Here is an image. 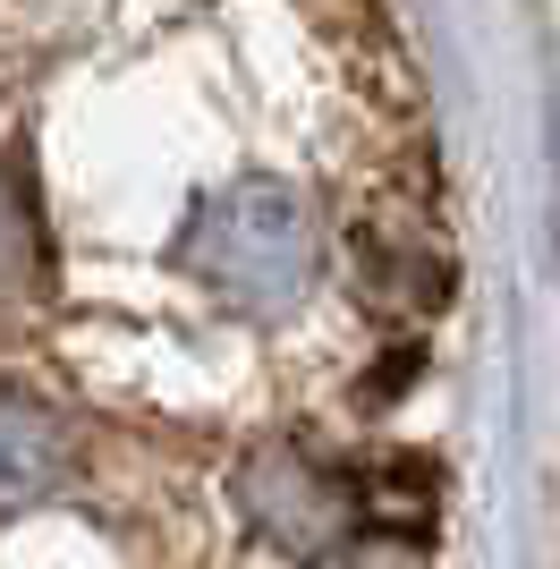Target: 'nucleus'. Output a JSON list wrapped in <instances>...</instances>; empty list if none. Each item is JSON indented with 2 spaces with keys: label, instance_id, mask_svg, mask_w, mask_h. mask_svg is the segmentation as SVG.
I'll return each mask as SVG.
<instances>
[{
  "label": "nucleus",
  "instance_id": "f03ea898",
  "mask_svg": "<svg viewBox=\"0 0 560 569\" xmlns=\"http://www.w3.org/2000/svg\"><path fill=\"white\" fill-rule=\"evenodd\" d=\"M247 510H256L263 536L314 552L331 527H340V485L314 476V468H298V459H256V468H247Z\"/></svg>",
  "mask_w": 560,
  "mask_h": 569
},
{
  "label": "nucleus",
  "instance_id": "7ed1b4c3",
  "mask_svg": "<svg viewBox=\"0 0 560 569\" xmlns=\"http://www.w3.org/2000/svg\"><path fill=\"white\" fill-rule=\"evenodd\" d=\"M60 468H69V433L51 426L26 391H0V510L51 493Z\"/></svg>",
  "mask_w": 560,
  "mask_h": 569
},
{
  "label": "nucleus",
  "instance_id": "20e7f679",
  "mask_svg": "<svg viewBox=\"0 0 560 569\" xmlns=\"http://www.w3.org/2000/svg\"><path fill=\"white\" fill-rule=\"evenodd\" d=\"M26 289H34V213H26V196L0 179V315L18 307Z\"/></svg>",
  "mask_w": 560,
  "mask_h": 569
},
{
  "label": "nucleus",
  "instance_id": "39448f33",
  "mask_svg": "<svg viewBox=\"0 0 560 569\" xmlns=\"http://www.w3.org/2000/svg\"><path fill=\"white\" fill-rule=\"evenodd\" d=\"M314 569H424L408 545H382V536H357L340 552H314Z\"/></svg>",
  "mask_w": 560,
  "mask_h": 569
},
{
  "label": "nucleus",
  "instance_id": "f257e3e1",
  "mask_svg": "<svg viewBox=\"0 0 560 569\" xmlns=\"http://www.w3.org/2000/svg\"><path fill=\"white\" fill-rule=\"evenodd\" d=\"M187 263L204 272L238 307H289L314 281V213L289 188L256 179V188L212 196L196 230H187Z\"/></svg>",
  "mask_w": 560,
  "mask_h": 569
}]
</instances>
